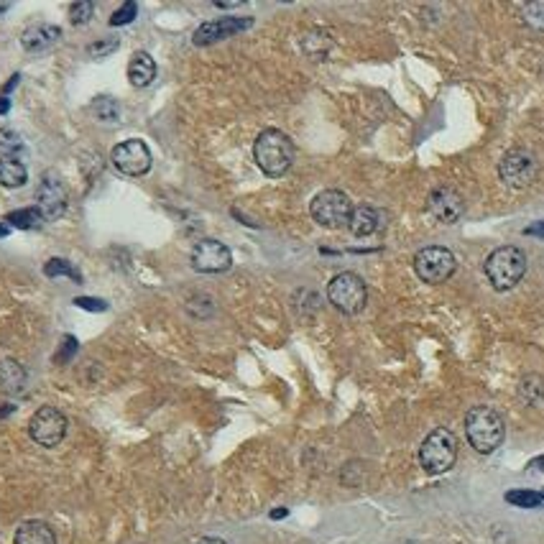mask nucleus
I'll use <instances>...</instances> for the list:
<instances>
[{"label": "nucleus", "mask_w": 544, "mask_h": 544, "mask_svg": "<svg viewBox=\"0 0 544 544\" xmlns=\"http://www.w3.org/2000/svg\"><path fill=\"white\" fill-rule=\"evenodd\" d=\"M28 182V169L19 156H0V184L5 190H19Z\"/></svg>", "instance_id": "20"}, {"label": "nucleus", "mask_w": 544, "mask_h": 544, "mask_svg": "<svg viewBox=\"0 0 544 544\" xmlns=\"http://www.w3.org/2000/svg\"><path fill=\"white\" fill-rule=\"evenodd\" d=\"M348 228L355 238H369V236L381 230V213L376 207H370V205H361V207L353 210Z\"/></svg>", "instance_id": "16"}, {"label": "nucleus", "mask_w": 544, "mask_h": 544, "mask_svg": "<svg viewBox=\"0 0 544 544\" xmlns=\"http://www.w3.org/2000/svg\"><path fill=\"white\" fill-rule=\"evenodd\" d=\"M92 11H95V5L89 0H77L69 5V21H72V26H85L92 19Z\"/></svg>", "instance_id": "24"}, {"label": "nucleus", "mask_w": 544, "mask_h": 544, "mask_svg": "<svg viewBox=\"0 0 544 544\" xmlns=\"http://www.w3.org/2000/svg\"><path fill=\"white\" fill-rule=\"evenodd\" d=\"M110 161L120 175L126 176H146L153 167L152 152H149L146 141H141V138H128V141L118 144L110 152Z\"/></svg>", "instance_id": "8"}, {"label": "nucleus", "mask_w": 544, "mask_h": 544, "mask_svg": "<svg viewBox=\"0 0 544 544\" xmlns=\"http://www.w3.org/2000/svg\"><path fill=\"white\" fill-rule=\"evenodd\" d=\"M506 499L511 501L514 506H526V509H534V506H540L544 501L542 493H529V491H511Z\"/></svg>", "instance_id": "28"}, {"label": "nucleus", "mask_w": 544, "mask_h": 544, "mask_svg": "<svg viewBox=\"0 0 544 544\" xmlns=\"http://www.w3.org/2000/svg\"><path fill=\"white\" fill-rule=\"evenodd\" d=\"M92 113H95L100 120H115V118H118V105H115L113 97H97V100L92 103Z\"/></svg>", "instance_id": "26"}, {"label": "nucleus", "mask_w": 544, "mask_h": 544, "mask_svg": "<svg viewBox=\"0 0 544 544\" xmlns=\"http://www.w3.org/2000/svg\"><path fill=\"white\" fill-rule=\"evenodd\" d=\"M197 544H228V542H222V540H218V537H205V540H199Z\"/></svg>", "instance_id": "32"}, {"label": "nucleus", "mask_w": 544, "mask_h": 544, "mask_svg": "<svg viewBox=\"0 0 544 544\" xmlns=\"http://www.w3.org/2000/svg\"><path fill=\"white\" fill-rule=\"evenodd\" d=\"M457 460V437L447 427H437L419 447V462L430 476L447 473Z\"/></svg>", "instance_id": "4"}, {"label": "nucleus", "mask_w": 544, "mask_h": 544, "mask_svg": "<svg viewBox=\"0 0 544 544\" xmlns=\"http://www.w3.org/2000/svg\"><path fill=\"white\" fill-rule=\"evenodd\" d=\"M8 236V228L5 225H0V238H5Z\"/></svg>", "instance_id": "37"}, {"label": "nucleus", "mask_w": 544, "mask_h": 544, "mask_svg": "<svg viewBox=\"0 0 544 544\" xmlns=\"http://www.w3.org/2000/svg\"><path fill=\"white\" fill-rule=\"evenodd\" d=\"M23 389H26V369L13 358L0 361V392L13 396L21 393Z\"/></svg>", "instance_id": "19"}, {"label": "nucleus", "mask_w": 544, "mask_h": 544, "mask_svg": "<svg viewBox=\"0 0 544 544\" xmlns=\"http://www.w3.org/2000/svg\"><path fill=\"white\" fill-rule=\"evenodd\" d=\"M66 190L62 184V179L49 172V175L42 176V184L36 190V210L39 215L44 218V222H51V220H59L65 215L66 210Z\"/></svg>", "instance_id": "12"}, {"label": "nucleus", "mask_w": 544, "mask_h": 544, "mask_svg": "<svg viewBox=\"0 0 544 544\" xmlns=\"http://www.w3.org/2000/svg\"><path fill=\"white\" fill-rule=\"evenodd\" d=\"M190 263L199 274H222L233 266V253L225 243L215 238H205L192 248Z\"/></svg>", "instance_id": "10"}, {"label": "nucleus", "mask_w": 544, "mask_h": 544, "mask_svg": "<svg viewBox=\"0 0 544 544\" xmlns=\"http://www.w3.org/2000/svg\"><path fill=\"white\" fill-rule=\"evenodd\" d=\"M524 21L529 23L532 28H544V0H537V3H526L524 5Z\"/></svg>", "instance_id": "25"}, {"label": "nucleus", "mask_w": 544, "mask_h": 544, "mask_svg": "<svg viewBox=\"0 0 544 544\" xmlns=\"http://www.w3.org/2000/svg\"><path fill=\"white\" fill-rule=\"evenodd\" d=\"M153 77H156V62H153L152 54L136 51L128 62V80H131L133 88H149Z\"/></svg>", "instance_id": "17"}, {"label": "nucleus", "mask_w": 544, "mask_h": 544, "mask_svg": "<svg viewBox=\"0 0 544 544\" xmlns=\"http://www.w3.org/2000/svg\"><path fill=\"white\" fill-rule=\"evenodd\" d=\"M526 236H544V222H537V225L526 228Z\"/></svg>", "instance_id": "31"}, {"label": "nucleus", "mask_w": 544, "mask_h": 544, "mask_svg": "<svg viewBox=\"0 0 544 544\" xmlns=\"http://www.w3.org/2000/svg\"><path fill=\"white\" fill-rule=\"evenodd\" d=\"M5 220H8L13 228H23V230L39 228V225L44 222V218L39 215V210H36V207H28V210H16V213H11V215H8Z\"/></svg>", "instance_id": "22"}, {"label": "nucleus", "mask_w": 544, "mask_h": 544, "mask_svg": "<svg viewBox=\"0 0 544 544\" xmlns=\"http://www.w3.org/2000/svg\"><path fill=\"white\" fill-rule=\"evenodd\" d=\"M251 26H253V19H230V16L228 19H218V21H207L197 28L192 42H195V46L218 44L222 39H233V36H238L243 31H248Z\"/></svg>", "instance_id": "13"}, {"label": "nucleus", "mask_w": 544, "mask_h": 544, "mask_svg": "<svg viewBox=\"0 0 544 544\" xmlns=\"http://www.w3.org/2000/svg\"><path fill=\"white\" fill-rule=\"evenodd\" d=\"M465 435L478 453L488 455L499 450L503 442V435H506L503 416L493 407H473L465 414Z\"/></svg>", "instance_id": "2"}, {"label": "nucleus", "mask_w": 544, "mask_h": 544, "mask_svg": "<svg viewBox=\"0 0 544 544\" xmlns=\"http://www.w3.org/2000/svg\"><path fill=\"white\" fill-rule=\"evenodd\" d=\"M138 13V5L136 3H126L120 5L113 16H110V26H123V23H131Z\"/></svg>", "instance_id": "29"}, {"label": "nucleus", "mask_w": 544, "mask_h": 544, "mask_svg": "<svg viewBox=\"0 0 544 544\" xmlns=\"http://www.w3.org/2000/svg\"><path fill=\"white\" fill-rule=\"evenodd\" d=\"M427 210L430 215L442 222V225H455L457 220L462 218L465 213V202L462 197L457 195L455 190L450 187H437L432 195L427 197Z\"/></svg>", "instance_id": "14"}, {"label": "nucleus", "mask_w": 544, "mask_h": 544, "mask_svg": "<svg viewBox=\"0 0 544 544\" xmlns=\"http://www.w3.org/2000/svg\"><path fill=\"white\" fill-rule=\"evenodd\" d=\"M499 176L503 184L514 187V190H524L534 182L537 176V161L532 159V153L514 149L509 152L499 164Z\"/></svg>", "instance_id": "11"}, {"label": "nucleus", "mask_w": 544, "mask_h": 544, "mask_svg": "<svg viewBox=\"0 0 544 544\" xmlns=\"http://www.w3.org/2000/svg\"><path fill=\"white\" fill-rule=\"evenodd\" d=\"M8 110V100L5 97H0V113H5Z\"/></svg>", "instance_id": "35"}, {"label": "nucleus", "mask_w": 544, "mask_h": 544, "mask_svg": "<svg viewBox=\"0 0 544 544\" xmlns=\"http://www.w3.org/2000/svg\"><path fill=\"white\" fill-rule=\"evenodd\" d=\"M115 49H118V39H115V36H108V39H100V42L89 44L88 54L89 57H95V59H105Z\"/></svg>", "instance_id": "27"}, {"label": "nucleus", "mask_w": 544, "mask_h": 544, "mask_svg": "<svg viewBox=\"0 0 544 544\" xmlns=\"http://www.w3.org/2000/svg\"><path fill=\"white\" fill-rule=\"evenodd\" d=\"M240 3H215V8H238Z\"/></svg>", "instance_id": "33"}, {"label": "nucleus", "mask_w": 544, "mask_h": 544, "mask_svg": "<svg viewBox=\"0 0 544 544\" xmlns=\"http://www.w3.org/2000/svg\"><path fill=\"white\" fill-rule=\"evenodd\" d=\"M13 544H57V534L54 529L44 522H23L16 529Z\"/></svg>", "instance_id": "18"}, {"label": "nucleus", "mask_w": 544, "mask_h": 544, "mask_svg": "<svg viewBox=\"0 0 544 544\" xmlns=\"http://www.w3.org/2000/svg\"><path fill=\"white\" fill-rule=\"evenodd\" d=\"M327 299L343 315H358L369 302V289L358 274L343 271V274L332 276L327 284Z\"/></svg>", "instance_id": "5"}, {"label": "nucleus", "mask_w": 544, "mask_h": 544, "mask_svg": "<svg viewBox=\"0 0 544 544\" xmlns=\"http://www.w3.org/2000/svg\"><path fill=\"white\" fill-rule=\"evenodd\" d=\"M66 416L54 407H42L28 422V435L42 447H57L66 437Z\"/></svg>", "instance_id": "9"}, {"label": "nucleus", "mask_w": 544, "mask_h": 544, "mask_svg": "<svg viewBox=\"0 0 544 544\" xmlns=\"http://www.w3.org/2000/svg\"><path fill=\"white\" fill-rule=\"evenodd\" d=\"M332 36L323 31V28H312L302 36V51H305L309 59H325L327 54L332 51Z\"/></svg>", "instance_id": "21"}, {"label": "nucleus", "mask_w": 544, "mask_h": 544, "mask_svg": "<svg viewBox=\"0 0 544 544\" xmlns=\"http://www.w3.org/2000/svg\"><path fill=\"white\" fill-rule=\"evenodd\" d=\"M355 205L350 202V197L340 190H325L312 199L309 213L312 220L323 228L338 230V228H348L350 218H353Z\"/></svg>", "instance_id": "6"}, {"label": "nucleus", "mask_w": 544, "mask_h": 544, "mask_svg": "<svg viewBox=\"0 0 544 544\" xmlns=\"http://www.w3.org/2000/svg\"><path fill=\"white\" fill-rule=\"evenodd\" d=\"M8 8H11V3H0V16H3V13H5Z\"/></svg>", "instance_id": "36"}, {"label": "nucleus", "mask_w": 544, "mask_h": 544, "mask_svg": "<svg viewBox=\"0 0 544 544\" xmlns=\"http://www.w3.org/2000/svg\"><path fill=\"white\" fill-rule=\"evenodd\" d=\"M44 274L46 276H51V279H54V276H59V274H65V276H69L72 282H77V284L82 282V279H80V271H77V268H74V266H72L69 261H62V259H51V261L46 263Z\"/></svg>", "instance_id": "23"}, {"label": "nucleus", "mask_w": 544, "mask_h": 544, "mask_svg": "<svg viewBox=\"0 0 544 544\" xmlns=\"http://www.w3.org/2000/svg\"><path fill=\"white\" fill-rule=\"evenodd\" d=\"M62 39V31L51 23H31L21 34V46L31 54L46 51Z\"/></svg>", "instance_id": "15"}, {"label": "nucleus", "mask_w": 544, "mask_h": 544, "mask_svg": "<svg viewBox=\"0 0 544 544\" xmlns=\"http://www.w3.org/2000/svg\"><path fill=\"white\" fill-rule=\"evenodd\" d=\"M294 141L279 128H266L253 141V159L266 176H284L294 164Z\"/></svg>", "instance_id": "1"}, {"label": "nucleus", "mask_w": 544, "mask_h": 544, "mask_svg": "<svg viewBox=\"0 0 544 544\" xmlns=\"http://www.w3.org/2000/svg\"><path fill=\"white\" fill-rule=\"evenodd\" d=\"M457 261L453 251L442 245H427L414 256V271L424 284H445L455 274Z\"/></svg>", "instance_id": "7"}, {"label": "nucleus", "mask_w": 544, "mask_h": 544, "mask_svg": "<svg viewBox=\"0 0 544 544\" xmlns=\"http://www.w3.org/2000/svg\"><path fill=\"white\" fill-rule=\"evenodd\" d=\"M483 271H486V279L491 282L493 289L509 291V289H514L524 279V274H526V256H524L522 248H517V245H503V248H496L486 259Z\"/></svg>", "instance_id": "3"}, {"label": "nucleus", "mask_w": 544, "mask_h": 544, "mask_svg": "<svg viewBox=\"0 0 544 544\" xmlns=\"http://www.w3.org/2000/svg\"><path fill=\"white\" fill-rule=\"evenodd\" d=\"M542 496H544V493H542Z\"/></svg>", "instance_id": "38"}, {"label": "nucleus", "mask_w": 544, "mask_h": 544, "mask_svg": "<svg viewBox=\"0 0 544 544\" xmlns=\"http://www.w3.org/2000/svg\"><path fill=\"white\" fill-rule=\"evenodd\" d=\"M74 305L82 307V309H89V312H105V309H108L105 302H100V299H89V297H80V299H74Z\"/></svg>", "instance_id": "30"}, {"label": "nucleus", "mask_w": 544, "mask_h": 544, "mask_svg": "<svg viewBox=\"0 0 544 544\" xmlns=\"http://www.w3.org/2000/svg\"><path fill=\"white\" fill-rule=\"evenodd\" d=\"M534 468H540V470H544V455L534 460Z\"/></svg>", "instance_id": "34"}]
</instances>
